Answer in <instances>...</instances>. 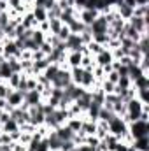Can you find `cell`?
Listing matches in <instances>:
<instances>
[{
    "instance_id": "cell-16",
    "label": "cell",
    "mask_w": 149,
    "mask_h": 151,
    "mask_svg": "<svg viewBox=\"0 0 149 151\" xmlns=\"http://www.w3.org/2000/svg\"><path fill=\"white\" fill-rule=\"evenodd\" d=\"M30 12L34 14V19H35L37 23L47 21V11H46L44 7H32V11H30Z\"/></svg>"
},
{
    "instance_id": "cell-18",
    "label": "cell",
    "mask_w": 149,
    "mask_h": 151,
    "mask_svg": "<svg viewBox=\"0 0 149 151\" xmlns=\"http://www.w3.org/2000/svg\"><path fill=\"white\" fill-rule=\"evenodd\" d=\"M137 90H146V88H149V76L148 74H142L139 76L137 79H133V83H132Z\"/></svg>"
},
{
    "instance_id": "cell-5",
    "label": "cell",
    "mask_w": 149,
    "mask_h": 151,
    "mask_svg": "<svg viewBox=\"0 0 149 151\" xmlns=\"http://www.w3.org/2000/svg\"><path fill=\"white\" fill-rule=\"evenodd\" d=\"M107 30H109V23H107V19H105L104 14H100V16L90 25L91 35H95V34H107Z\"/></svg>"
},
{
    "instance_id": "cell-3",
    "label": "cell",
    "mask_w": 149,
    "mask_h": 151,
    "mask_svg": "<svg viewBox=\"0 0 149 151\" xmlns=\"http://www.w3.org/2000/svg\"><path fill=\"white\" fill-rule=\"evenodd\" d=\"M100 16V11L98 9H95V7H88V9H82V11H79V14H77V19L84 25V27H90L97 18Z\"/></svg>"
},
{
    "instance_id": "cell-34",
    "label": "cell",
    "mask_w": 149,
    "mask_h": 151,
    "mask_svg": "<svg viewBox=\"0 0 149 151\" xmlns=\"http://www.w3.org/2000/svg\"><path fill=\"white\" fill-rule=\"evenodd\" d=\"M39 49H40V51H42V53H44L46 56H47V55H49V53L53 51V47H51V44H47L46 40H44V42L40 44V47H39Z\"/></svg>"
},
{
    "instance_id": "cell-30",
    "label": "cell",
    "mask_w": 149,
    "mask_h": 151,
    "mask_svg": "<svg viewBox=\"0 0 149 151\" xmlns=\"http://www.w3.org/2000/svg\"><path fill=\"white\" fill-rule=\"evenodd\" d=\"M117 86H119L121 90H128V88L132 86V81H130V77H128V76H119Z\"/></svg>"
},
{
    "instance_id": "cell-20",
    "label": "cell",
    "mask_w": 149,
    "mask_h": 151,
    "mask_svg": "<svg viewBox=\"0 0 149 151\" xmlns=\"http://www.w3.org/2000/svg\"><path fill=\"white\" fill-rule=\"evenodd\" d=\"M7 63H9L12 74H19V72H21V62H19V58H16V56L7 58Z\"/></svg>"
},
{
    "instance_id": "cell-1",
    "label": "cell",
    "mask_w": 149,
    "mask_h": 151,
    "mask_svg": "<svg viewBox=\"0 0 149 151\" xmlns=\"http://www.w3.org/2000/svg\"><path fill=\"white\" fill-rule=\"evenodd\" d=\"M128 134L132 135V139H140L149 135V121H132L128 123Z\"/></svg>"
},
{
    "instance_id": "cell-25",
    "label": "cell",
    "mask_w": 149,
    "mask_h": 151,
    "mask_svg": "<svg viewBox=\"0 0 149 151\" xmlns=\"http://www.w3.org/2000/svg\"><path fill=\"white\" fill-rule=\"evenodd\" d=\"M30 39H32V40L37 44V47H40V44L46 40V34H42V32H40V30H37V28H34V32H32V37H30Z\"/></svg>"
},
{
    "instance_id": "cell-11",
    "label": "cell",
    "mask_w": 149,
    "mask_h": 151,
    "mask_svg": "<svg viewBox=\"0 0 149 151\" xmlns=\"http://www.w3.org/2000/svg\"><path fill=\"white\" fill-rule=\"evenodd\" d=\"M81 60H82V53L81 51H69L67 53V65H69V69L81 67Z\"/></svg>"
},
{
    "instance_id": "cell-32",
    "label": "cell",
    "mask_w": 149,
    "mask_h": 151,
    "mask_svg": "<svg viewBox=\"0 0 149 151\" xmlns=\"http://www.w3.org/2000/svg\"><path fill=\"white\" fill-rule=\"evenodd\" d=\"M11 91H12V88H9L7 83L0 81V99H7V95H9Z\"/></svg>"
},
{
    "instance_id": "cell-14",
    "label": "cell",
    "mask_w": 149,
    "mask_h": 151,
    "mask_svg": "<svg viewBox=\"0 0 149 151\" xmlns=\"http://www.w3.org/2000/svg\"><path fill=\"white\" fill-rule=\"evenodd\" d=\"M81 132H82L84 135H95V132H97V121H91V119H82Z\"/></svg>"
},
{
    "instance_id": "cell-33",
    "label": "cell",
    "mask_w": 149,
    "mask_h": 151,
    "mask_svg": "<svg viewBox=\"0 0 149 151\" xmlns=\"http://www.w3.org/2000/svg\"><path fill=\"white\" fill-rule=\"evenodd\" d=\"M105 79H107V81H111L112 84H117V81H119V74H117L116 70H111L109 74L105 76Z\"/></svg>"
},
{
    "instance_id": "cell-29",
    "label": "cell",
    "mask_w": 149,
    "mask_h": 151,
    "mask_svg": "<svg viewBox=\"0 0 149 151\" xmlns=\"http://www.w3.org/2000/svg\"><path fill=\"white\" fill-rule=\"evenodd\" d=\"M19 81H21V72H19V74H11V77H9L5 83L9 84V88L16 90V88H18V84H19Z\"/></svg>"
},
{
    "instance_id": "cell-4",
    "label": "cell",
    "mask_w": 149,
    "mask_h": 151,
    "mask_svg": "<svg viewBox=\"0 0 149 151\" xmlns=\"http://www.w3.org/2000/svg\"><path fill=\"white\" fill-rule=\"evenodd\" d=\"M72 83V77H70V69H60L58 70V74L56 77L53 79V83H51V86L53 88H65V86H69Z\"/></svg>"
},
{
    "instance_id": "cell-7",
    "label": "cell",
    "mask_w": 149,
    "mask_h": 151,
    "mask_svg": "<svg viewBox=\"0 0 149 151\" xmlns=\"http://www.w3.org/2000/svg\"><path fill=\"white\" fill-rule=\"evenodd\" d=\"M95 63H97L98 67L111 65V63H112V53L107 49V47H104L98 55H95Z\"/></svg>"
},
{
    "instance_id": "cell-38",
    "label": "cell",
    "mask_w": 149,
    "mask_h": 151,
    "mask_svg": "<svg viewBox=\"0 0 149 151\" xmlns=\"http://www.w3.org/2000/svg\"><path fill=\"white\" fill-rule=\"evenodd\" d=\"M126 150H128V144H125V142L117 141V142H116V146H114V150H112V151H126Z\"/></svg>"
},
{
    "instance_id": "cell-41",
    "label": "cell",
    "mask_w": 149,
    "mask_h": 151,
    "mask_svg": "<svg viewBox=\"0 0 149 151\" xmlns=\"http://www.w3.org/2000/svg\"><path fill=\"white\" fill-rule=\"evenodd\" d=\"M4 62H5V56H4V55H0V65H2Z\"/></svg>"
},
{
    "instance_id": "cell-28",
    "label": "cell",
    "mask_w": 149,
    "mask_h": 151,
    "mask_svg": "<svg viewBox=\"0 0 149 151\" xmlns=\"http://www.w3.org/2000/svg\"><path fill=\"white\" fill-rule=\"evenodd\" d=\"M133 16H139V18L149 16V5H137V7L133 9Z\"/></svg>"
},
{
    "instance_id": "cell-42",
    "label": "cell",
    "mask_w": 149,
    "mask_h": 151,
    "mask_svg": "<svg viewBox=\"0 0 149 151\" xmlns=\"http://www.w3.org/2000/svg\"><path fill=\"white\" fill-rule=\"evenodd\" d=\"M126 151H137V150H135V148H133L132 144H128V150H126Z\"/></svg>"
},
{
    "instance_id": "cell-12",
    "label": "cell",
    "mask_w": 149,
    "mask_h": 151,
    "mask_svg": "<svg viewBox=\"0 0 149 151\" xmlns=\"http://www.w3.org/2000/svg\"><path fill=\"white\" fill-rule=\"evenodd\" d=\"M82 119H86V116H72L65 121V125L72 130V132H81V127H82Z\"/></svg>"
},
{
    "instance_id": "cell-40",
    "label": "cell",
    "mask_w": 149,
    "mask_h": 151,
    "mask_svg": "<svg viewBox=\"0 0 149 151\" xmlns=\"http://www.w3.org/2000/svg\"><path fill=\"white\" fill-rule=\"evenodd\" d=\"M7 107V100L5 99H0V111H4Z\"/></svg>"
},
{
    "instance_id": "cell-23",
    "label": "cell",
    "mask_w": 149,
    "mask_h": 151,
    "mask_svg": "<svg viewBox=\"0 0 149 151\" xmlns=\"http://www.w3.org/2000/svg\"><path fill=\"white\" fill-rule=\"evenodd\" d=\"M47 21H49V34H54V35H56V34L60 32V28L63 27V23H62L58 18H54V19H47Z\"/></svg>"
},
{
    "instance_id": "cell-31",
    "label": "cell",
    "mask_w": 149,
    "mask_h": 151,
    "mask_svg": "<svg viewBox=\"0 0 149 151\" xmlns=\"http://www.w3.org/2000/svg\"><path fill=\"white\" fill-rule=\"evenodd\" d=\"M69 35H70V30H69V27H67V25H63V27L60 28V32L56 34V37L60 39V40H63V42L69 39Z\"/></svg>"
},
{
    "instance_id": "cell-36",
    "label": "cell",
    "mask_w": 149,
    "mask_h": 151,
    "mask_svg": "<svg viewBox=\"0 0 149 151\" xmlns=\"http://www.w3.org/2000/svg\"><path fill=\"white\" fill-rule=\"evenodd\" d=\"M37 30H40L42 34H49V21H42V23H39Z\"/></svg>"
},
{
    "instance_id": "cell-27",
    "label": "cell",
    "mask_w": 149,
    "mask_h": 151,
    "mask_svg": "<svg viewBox=\"0 0 149 151\" xmlns=\"http://www.w3.org/2000/svg\"><path fill=\"white\" fill-rule=\"evenodd\" d=\"M86 47H88V51H90V55H91V56L98 55V53L104 49V46H100V44H98V42H95V40H91L90 44H86Z\"/></svg>"
},
{
    "instance_id": "cell-39",
    "label": "cell",
    "mask_w": 149,
    "mask_h": 151,
    "mask_svg": "<svg viewBox=\"0 0 149 151\" xmlns=\"http://www.w3.org/2000/svg\"><path fill=\"white\" fill-rule=\"evenodd\" d=\"M9 11V4L7 0H0V12H7Z\"/></svg>"
},
{
    "instance_id": "cell-13",
    "label": "cell",
    "mask_w": 149,
    "mask_h": 151,
    "mask_svg": "<svg viewBox=\"0 0 149 151\" xmlns=\"http://www.w3.org/2000/svg\"><path fill=\"white\" fill-rule=\"evenodd\" d=\"M54 134H56V137H58L60 141H72V137H74V132H72L67 125L58 127V128L54 130Z\"/></svg>"
},
{
    "instance_id": "cell-17",
    "label": "cell",
    "mask_w": 149,
    "mask_h": 151,
    "mask_svg": "<svg viewBox=\"0 0 149 151\" xmlns=\"http://www.w3.org/2000/svg\"><path fill=\"white\" fill-rule=\"evenodd\" d=\"M132 146H133L137 151H149V135L140 137V139H133Z\"/></svg>"
},
{
    "instance_id": "cell-24",
    "label": "cell",
    "mask_w": 149,
    "mask_h": 151,
    "mask_svg": "<svg viewBox=\"0 0 149 151\" xmlns=\"http://www.w3.org/2000/svg\"><path fill=\"white\" fill-rule=\"evenodd\" d=\"M116 114L112 113L111 109H105V107H100V111H98V119H102V121H111L112 118H114Z\"/></svg>"
},
{
    "instance_id": "cell-6",
    "label": "cell",
    "mask_w": 149,
    "mask_h": 151,
    "mask_svg": "<svg viewBox=\"0 0 149 151\" xmlns=\"http://www.w3.org/2000/svg\"><path fill=\"white\" fill-rule=\"evenodd\" d=\"M148 19H149V16H146V18H139V16H132L126 23L132 27V28H135L139 34H148Z\"/></svg>"
},
{
    "instance_id": "cell-35",
    "label": "cell",
    "mask_w": 149,
    "mask_h": 151,
    "mask_svg": "<svg viewBox=\"0 0 149 151\" xmlns=\"http://www.w3.org/2000/svg\"><path fill=\"white\" fill-rule=\"evenodd\" d=\"M12 141H11V135L9 134H5V132H2V135H0V144L2 146H7V144H11Z\"/></svg>"
},
{
    "instance_id": "cell-26",
    "label": "cell",
    "mask_w": 149,
    "mask_h": 151,
    "mask_svg": "<svg viewBox=\"0 0 149 151\" xmlns=\"http://www.w3.org/2000/svg\"><path fill=\"white\" fill-rule=\"evenodd\" d=\"M135 99L139 102H142V104H149V88H146V90H137Z\"/></svg>"
},
{
    "instance_id": "cell-9",
    "label": "cell",
    "mask_w": 149,
    "mask_h": 151,
    "mask_svg": "<svg viewBox=\"0 0 149 151\" xmlns=\"http://www.w3.org/2000/svg\"><path fill=\"white\" fill-rule=\"evenodd\" d=\"M7 104L11 106V107H19L21 104H23V100H25V95L21 93V91H18V90H12L9 95H7Z\"/></svg>"
},
{
    "instance_id": "cell-15",
    "label": "cell",
    "mask_w": 149,
    "mask_h": 151,
    "mask_svg": "<svg viewBox=\"0 0 149 151\" xmlns=\"http://www.w3.org/2000/svg\"><path fill=\"white\" fill-rule=\"evenodd\" d=\"M58 70H60V65L58 63H49V67L42 72V76L49 81V83H53V79L56 77V74H58Z\"/></svg>"
},
{
    "instance_id": "cell-22",
    "label": "cell",
    "mask_w": 149,
    "mask_h": 151,
    "mask_svg": "<svg viewBox=\"0 0 149 151\" xmlns=\"http://www.w3.org/2000/svg\"><path fill=\"white\" fill-rule=\"evenodd\" d=\"M84 28H86V27H84V25H82V23H81L77 18H75L70 25H69V30H70V34H77V35H79V34H82V32H84Z\"/></svg>"
},
{
    "instance_id": "cell-19",
    "label": "cell",
    "mask_w": 149,
    "mask_h": 151,
    "mask_svg": "<svg viewBox=\"0 0 149 151\" xmlns=\"http://www.w3.org/2000/svg\"><path fill=\"white\" fill-rule=\"evenodd\" d=\"M2 132H5V134H11V132H16V130H19V125L16 123V119H12V118H9L2 127Z\"/></svg>"
},
{
    "instance_id": "cell-21",
    "label": "cell",
    "mask_w": 149,
    "mask_h": 151,
    "mask_svg": "<svg viewBox=\"0 0 149 151\" xmlns=\"http://www.w3.org/2000/svg\"><path fill=\"white\" fill-rule=\"evenodd\" d=\"M11 74H12V70H11V67H9V63H7V60L0 65V81H7L9 77H11Z\"/></svg>"
},
{
    "instance_id": "cell-8",
    "label": "cell",
    "mask_w": 149,
    "mask_h": 151,
    "mask_svg": "<svg viewBox=\"0 0 149 151\" xmlns=\"http://www.w3.org/2000/svg\"><path fill=\"white\" fill-rule=\"evenodd\" d=\"M65 46H67V51H81V47L84 44H82V40L77 34H70L69 39L65 40Z\"/></svg>"
},
{
    "instance_id": "cell-37",
    "label": "cell",
    "mask_w": 149,
    "mask_h": 151,
    "mask_svg": "<svg viewBox=\"0 0 149 151\" xmlns=\"http://www.w3.org/2000/svg\"><path fill=\"white\" fill-rule=\"evenodd\" d=\"M74 151H95L93 146H88V144H79V146H75Z\"/></svg>"
},
{
    "instance_id": "cell-10",
    "label": "cell",
    "mask_w": 149,
    "mask_h": 151,
    "mask_svg": "<svg viewBox=\"0 0 149 151\" xmlns=\"http://www.w3.org/2000/svg\"><path fill=\"white\" fill-rule=\"evenodd\" d=\"M40 102H42V97H40V93H39L37 90H28V91L25 93V104H27L28 107L39 106Z\"/></svg>"
},
{
    "instance_id": "cell-2",
    "label": "cell",
    "mask_w": 149,
    "mask_h": 151,
    "mask_svg": "<svg viewBox=\"0 0 149 151\" xmlns=\"http://www.w3.org/2000/svg\"><path fill=\"white\" fill-rule=\"evenodd\" d=\"M125 132H128V123L121 116H114L111 121H109V134L121 137Z\"/></svg>"
}]
</instances>
